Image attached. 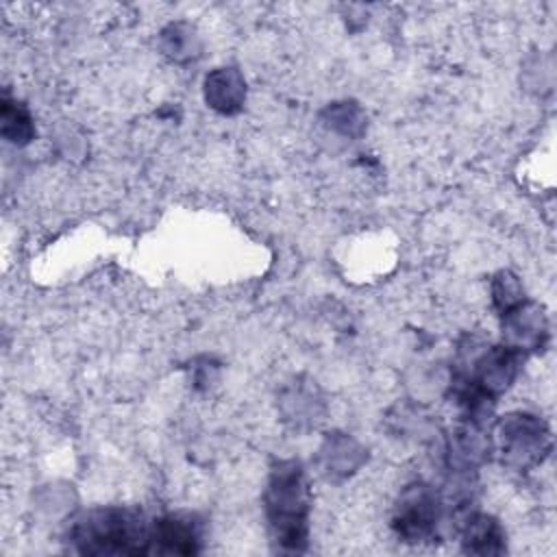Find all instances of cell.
<instances>
[{
    "instance_id": "obj_9",
    "label": "cell",
    "mask_w": 557,
    "mask_h": 557,
    "mask_svg": "<svg viewBox=\"0 0 557 557\" xmlns=\"http://www.w3.org/2000/svg\"><path fill=\"white\" fill-rule=\"evenodd\" d=\"M492 294H494V305L500 309V315L524 300V292L511 272H500L494 278Z\"/></svg>"
},
{
    "instance_id": "obj_2",
    "label": "cell",
    "mask_w": 557,
    "mask_h": 557,
    "mask_svg": "<svg viewBox=\"0 0 557 557\" xmlns=\"http://www.w3.org/2000/svg\"><path fill=\"white\" fill-rule=\"evenodd\" d=\"M265 513L274 542L285 550H302L309 529V492L298 461H278L265 487Z\"/></svg>"
},
{
    "instance_id": "obj_1",
    "label": "cell",
    "mask_w": 557,
    "mask_h": 557,
    "mask_svg": "<svg viewBox=\"0 0 557 557\" xmlns=\"http://www.w3.org/2000/svg\"><path fill=\"white\" fill-rule=\"evenodd\" d=\"M152 522L141 511L124 507H104L83 513L70 540L85 555H152Z\"/></svg>"
},
{
    "instance_id": "obj_10",
    "label": "cell",
    "mask_w": 557,
    "mask_h": 557,
    "mask_svg": "<svg viewBox=\"0 0 557 557\" xmlns=\"http://www.w3.org/2000/svg\"><path fill=\"white\" fill-rule=\"evenodd\" d=\"M461 435H463V433H461ZM459 448H461V450H468V442H466V435H463V444H461ZM476 448H479V446H476V442H472V444H470V450H476ZM466 459H468V453H466Z\"/></svg>"
},
{
    "instance_id": "obj_4",
    "label": "cell",
    "mask_w": 557,
    "mask_h": 557,
    "mask_svg": "<svg viewBox=\"0 0 557 557\" xmlns=\"http://www.w3.org/2000/svg\"><path fill=\"white\" fill-rule=\"evenodd\" d=\"M503 461L516 470H529L548 453L550 435L542 420L529 413L507 416L500 424Z\"/></svg>"
},
{
    "instance_id": "obj_5",
    "label": "cell",
    "mask_w": 557,
    "mask_h": 557,
    "mask_svg": "<svg viewBox=\"0 0 557 557\" xmlns=\"http://www.w3.org/2000/svg\"><path fill=\"white\" fill-rule=\"evenodd\" d=\"M150 540L157 555H194L202 546V524L189 513H168L152 520Z\"/></svg>"
},
{
    "instance_id": "obj_7",
    "label": "cell",
    "mask_w": 557,
    "mask_h": 557,
    "mask_svg": "<svg viewBox=\"0 0 557 557\" xmlns=\"http://www.w3.org/2000/svg\"><path fill=\"white\" fill-rule=\"evenodd\" d=\"M461 548L472 555H500L505 553V531L487 513H468L459 524Z\"/></svg>"
},
{
    "instance_id": "obj_6",
    "label": "cell",
    "mask_w": 557,
    "mask_h": 557,
    "mask_svg": "<svg viewBox=\"0 0 557 557\" xmlns=\"http://www.w3.org/2000/svg\"><path fill=\"white\" fill-rule=\"evenodd\" d=\"M503 318H505V335H507L505 346L513 348L520 355L544 346L548 326H546L544 311L537 305L522 300L513 309L505 311Z\"/></svg>"
},
{
    "instance_id": "obj_3",
    "label": "cell",
    "mask_w": 557,
    "mask_h": 557,
    "mask_svg": "<svg viewBox=\"0 0 557 557\" xmlns=\"http://www.w3.org/2000/svg\"><path fill=\"white\" fill-rule=\"evenodd\" d=\"M442 520V500L424 483L407 485L394 507V531L405 542H424L437 533Z\"/></svg>"
},
{
    "instance_id": "obj_8",
    "label": "cell",
    "mask_w": 557,
    "mask_h": 557,
    "mask_svg": "<svg viewBox=\"0 0 557 557\" xmlns=\"http://www.w3.org/2000/svg\"><path fill=\"white\" fill-rule=\"evenodd\" d=\"M33 133L35 131H33L28 111L20 102L4 98L2 100V135L13 144L24 146L30 141Z\"/></svg>"
}]
</instances>
